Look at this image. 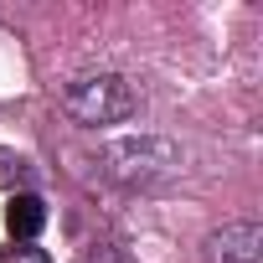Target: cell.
<instances>
[{
    "label": "cell",
    "mask_w": 263,
    "mask_h": 263,
    "mask_svg": "<svg viewBox=\"0 0 263 263\" xmlns=\"http://www.w3.org/2000/svg\"><path fill=\"white\" fill-rule=\"evenodd\" d=\"M62 108L67 119H78L83 129H98V124H124L140 114V88L119 78V72H83L62 88Z\"/></svg>",
    "instance_id": "cell-1"
},
{
    "label": "cell",
    "mask_w": 263,
    "mask_h": 263,
    "mask_svg": "<svg viewBox=\"0 0 263 263\" xmlns=\"http://www.w3.org/2000/svg\"><path fill=\"white\" fill-rule=\"evenodd\" d=\"M108 176L124 186H165L181 176V150L155 135H129L108 145Z\"/></svg>",
    "instance_id": "cell-2"
},
{
    "label": "cell",
    "mask_w": 263,
    "mask_h": 263,
    "mask_svg": "<svg viewBox=\"0 0 263 263\" xmlns=\"http://www.w3.org/2000/svg\"><path fill=\"white\" fill-rule=\"evenodd\" d=\"M222 263H263V227L258 222H232L217 237Z\"/></svg>",
    "instance_id": "cell-3"
},
{
    "label": "cell",
    "mask_w": 263,
    "mask_h": 263,
    "mask_svg": "<svg viewBox=\"0 0 263 263\" xmlns=\"http://www.w3.org/2000/svg\"><path fill=\"white\" fill-rule=\"evenodd\" d=\"M6 222H11V237H36L42 227H47V206H42V196H31V191H21V196H11V206H6Z\"/></svg>",
    "instance_id": "cell-4"
},
{
    "label": "cell",
    "mask_w": 263,
    "mask_h": 263,
    "mask_svg": "<svg viewBox=\"0 0 263 263\" xmlns=\"http://www.w3.org/2000/svg\"><path fill=\"white\" fill-rule=\"evenodd\" d=\"M31 176V165L16 155V150H0V191H11V186H21Z\"/></svg>",
    "instance_id": "cell-5"
},
{
    "label": "cell",
    "mask_w": 263,
    "mask_h": 263,
    "mask_svg": "<svg viewBox=\"0 0 263 263\" xmlns=\"http://www.w3.org/2000/svg\"><path fill=\"white\" fill-rule=\"evenodd\" d=\"M0 263H52V258H47L42 248H26V242H21V248H6V253H0Z\"/></svg>",
    "instance_id": "cell-6"
}]
</instances>
